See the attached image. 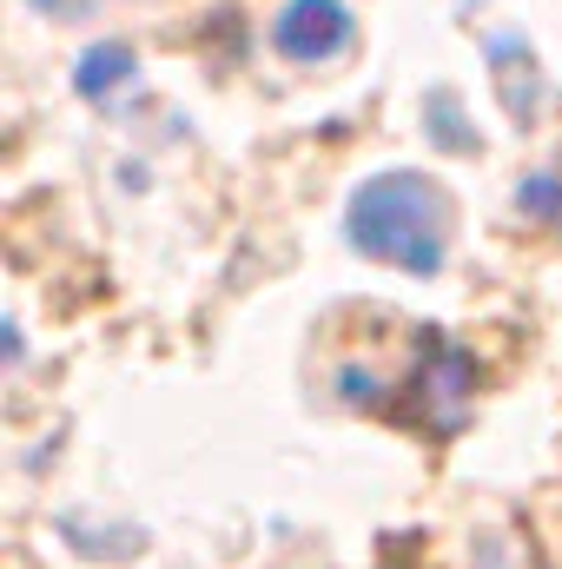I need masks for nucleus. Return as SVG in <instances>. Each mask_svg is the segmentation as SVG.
<instances>
[{"label":"nucleus","mask_w":562,"mask_h":569,"mask_svg":"<svg viewBox=\"0 0 562 569\" xmlns=\"http://www.w3.org/2000/svg\"><path fill=\"white\" fill-rule=\"evenodd\" d=\"M344 239H351V252H364L378 266H398L411 279H436L450 259V199L423 172H378L351 192Z\"/></svg>","instance_id":"nucleus-1"},{"label":"nucleus","mask_w":562,"mask_h":569,"mask_svg":"<svg viewBox=\"0 0 562 569\" xmlns=\"http://www.w3.org/2000/svg\"><path fill=\"white\" fill-rule=\"evenodd\" d=\"M351 40H358V20L344 0H284L272 20V47L298 67H324V60L351 53Z\"/></svg>","instance_id":"nucleus-2"},{"label":"nucleus","mask_w":562,"mask_h":569,"mask_svg":"<svg viewBox=\"0 0 562 569\" xmlns=\"http://www.w3.org/2000/svg\"><path fill=\"white\" fill-rule=\"evenodd\" d=\"M490 60H496V93H503L510 120H530L536 113V53L523 40H490Z\"/></svg>","instance_id":"nucleus-3"},{"label":"nucleus","mask_w":562,"mask_h":569,"mask_svg":"<svg viewBox=\"0 0 562 569\" xmlns=\"http://www.w3.org/2000/svg\"><path fill=\"white\" fill-rule=\"evenodd\" d=\"M133 73H140L133 47L107 40V47H87V53H80L73 87H80V100H113V93H127V87H133Z\"/></svg>","instance_id":"nucleus-4"},{"label":"nucleus","mask_w":562,"mask_h":569,"mask_svg":"<svg viewBox=\"0 0 562 569\" xmlns=\"http://www.w3.org/2000/svg\"><path fill=\"white\" fill-rule=\"evenodd\" d=\"M516 206H523L530 219H556V212H562V179H556V172L523 179V186H516Z\"/></svg>","instance_id":"nucleus-5"},{"label":"nucleus","mask_w":562,"mask_h":569,"mask_svg":"<svg viewBox=\"0 0 562 569\" xmlns=\"http://www.w3.org/2000/svg\"><path fill=\"white\" fill-rule=\"evenodd\" d=\"M430 120H436V140L450 146V152H470V133H456V100L450 93H430Z\"/></svg>","instance_id":"nucleus-6"},{"label":"nucleus","mask_w":562,"mask_h":569,"mask_svg":"<svg viewBox=\"0 0 562 569\" xmlns=\"http://www.w3.org/2000/svg\"><path fill=\"white\" fill-rule=\"evenodd\" d=\"M47 20H93V13H107L113 0H33Z\"/></svg>","instance_id":"nucleus-7"}]
</instances>
